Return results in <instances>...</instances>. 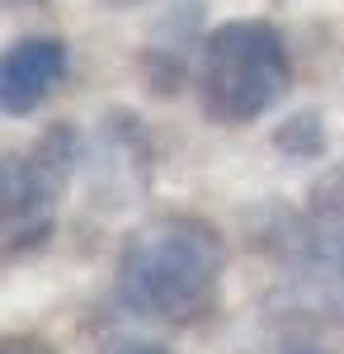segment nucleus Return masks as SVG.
<instances>
[{"instance_id": "9b49d317", "label": "nucleus", "mask_w": 344, "mask_h": 354, "mask_svg": "<svg viewBox=\"0 0 344 354\" xmlns=\"http://www.w3.org/2000/svg\"><path fill=\"white\" fill-rule=\"evenodd\" d=\"M108 5H142V0H108Z\"/></svg>"}, {"instance_id": "0eeeda50", "label": "nucleus", "mask_w": 344, "mask_h": 354, "mask_svg": "<svg viewBox=\"0 0 344 354\" xmlns=\"http://www.w3.org/2000/svg\"><path fill=\"white\" fill-rule=\"evenodd\" d=\"M0 354H57V350L52 340H43L33 330H10V335H0Z\"/></svg>"}, {"instance_id": "20e7f679", "label": "nucleus", "mask_w": 344, "mask_h": 354, "mask_svg": "<svg viewBox=\"0 0 344 354\" xmlns=\"http://www.w3.org/2000/svg\"><path fill=\"white\" fill-rule=\"evenodd\" d=\"M66 66H71L66 38H57V33L15 38L0 57V109L10 118L38 113L57 95V85L66 81Z\"/></svg>"}, {"instance_id": "f03ea898", "label": "nucleus", "mask_w": 344, "mask_h": 354, "mask_svg": "<svg viewBox=\"0 0 344 354\" xmlns=\"http://www.w3.org/2000/svg\"><path fill=\"white\" fill-rule=\"evenodd\" d=\"M292 90V53L274 19H227L198 48V104L222 128L260 123Z\"/></svg>"}, {"instance_id": "423d86ee", "label": "nucleus", "mask_w": 344, "mask_h": 354, "mask_svg": "<svg viewBox=\"0 0 344 354\" xmlns=\"http://www.w3.org/2000/svg\"><path fill=\"white\" fill-rule=\"evenodd\" d=\"M274 147L288 161H316V156H325V118L316 109H302L292 118H283L274 128Z\"/></svg>"}, {"instance_id": "7ed1b4c3", "label": "nucleus", "mask_w": 344, "mask_h": 354, "mask_svg": "<svg viewBox=\"0 0 344 354\" xmlns=\"http://www.w3.org/2000/svg\"><path fill=\"white\" fill-rule=\"evenodd\" d=\"M80 165L76 123H52L28 151H10L0 161V250L19 260L52 241L57 203Z\"/></svg>"}, {"instance_id": "9d476101", "label": "nucleus", "mask_w": 344, "mask_h": 354, "mask_svg": "<svg viewBox=\"0 0 344 354\" xmlns=\"http://www.w3.org/2000/svg\"><path fill=\"white\" fill-rule=\"evenodd\" d=\"M15 10H28V5H43V0H10Z\"/></svg>"}, {"instance_id": "1a4fd4ad", "label": "nucleus", "mask_w": 344, "mask_h": 354, "mask_svg": "<svg viewBox=\"0 0 344 354\" xmlns=\"http://www.w3.org/2000/svg\"><path fill=\"white\" fill-rule=\"evenodd\" d=\"M283 354H335V350H321V345H292V350H283Z\"/></svg>"}, {"instance_id": "6e6552de", "label": "nucleus", "mask_w": 344, "mask_h": 354, "mask_svg": "<svg viewBox=\"0 0 344 354\" xmlns=\"http://www.w3.org/2000/svg\"><path fill=\"white\" fill-rule=\"evenodd\" d=\"M108 354H175V350H165V345H146V340H128V345H113Z\"/></svg>"}, {"instance_id": "f257e3e1", "label": "nucleus", "mask_w": 344, "mask_h": 354, "mask_svg": "<svg viewBox=\"0 0 344 354\" xmlns=\"http://www.w3.org/2000/svg\"><path fill=\"white\" fill-rule=\"evenodd\" d=\"M227 279V241L198 213H160L142 222L118 255V298L160 326L212 317Z\"/></svg>"}, {"instance_id": "39448f33", "label": "nucleus", "mask_w": 344, "mask_h": 354, "mask_svg": "<svg viewBox=\"0 0 344 354\" xmlns=\"http://www.w3.org/2000/svg\"><path fill=\"white\" fill-rule=\"evenodd\" d=\"M307 274L344 283V161L312 180L302 203V260Z\"/></svg>"}]
</instances>
